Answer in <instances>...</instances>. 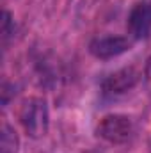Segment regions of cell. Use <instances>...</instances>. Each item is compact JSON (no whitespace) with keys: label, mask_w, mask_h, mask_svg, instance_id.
I'll list each match as a JSON object with an SVG mask.
<instances>
[{"label":"cell","mask_w":151,"mask_h":153,"mask_svg":"<svg viewBox=\"0 0 151 153\" xmlns=\"http://www.w3.org/2000/svg\"><path fill=\"white\" fill-rule=\"evenodd\" d=\"M18 121L30 139L44 137L50 126V112L46 100L41 96H29L21 100L18 109Z\"/></svg>","instance_id":"cell-1"},{"label":"cell","mask_w":151,"mask_h":153,"mask_svg":"<svg viewBox=\"0 0 151 153\" xmlns=\"http://www.w3.org/2000/svg\"><path fill=\"white\" fill-rule=\"evenodd\" d=\"M135 134V123L128 114H107L96 126V135L110 144H124Z\"/></svg>","instance_id":"cell-2"},{"label":"cell","mask_w":151,"mask_h":153,"mask_svg":"<svg viewBox=\"0 0 151 153\" xmlns=\"http://www.w3.org/2000/svg\"><path fill=\"white\" fill-rule=\"evenodd\" d=\"M133 46V39L126 36H98L91 39L89 53L98 61H110L130 52Z\"/></svg>","instance_id":"cell-3"},{"label":"cell","mask_w":151,"mask_h":153,"mask_svg":"<svg viewBox=\"0 0 151 153\" xmlns=\"http://www.w3.org/2000/svg\"><path fill=\"white\" fill-rule=\"evenodd\" d=\"M139 78H141V75L135 68H132V66L121 68L101 80V94L105 98H117V96L132 91L139 84Z\"/></svg>","instance_id":"cell-4"},{"label":"cell","mask_w":151,"mask_h":153,"mask_svg":"<svg viewBox=\"0 0 151 153\" xmlns=\"http://www.w3.org/2000/svg\"><path fill=\"white\" fill-rule=\"evenodd\" d=\"M128 34L133 41L150 38L151 34V4L139 2L132 7L128 20H126Z\"/></svg>","instance_id":"cell-5"},{"label":"cell","mask_w":151,"mask_h":153,"mask_svg":"<svg viewBox=\"0 0 151 153\" xmlns=\"http://www.w3.org/2000/svg\"><path fill=\"white\" fill-rule=\"evenodd\" d=\"M18 135L9 123L2 125V139H0V153H16L18 152Z\"/></svg>","instance_id":"cell-6"},{"label":"cell","mask_w":151,"mask_h":153,"mask_svg":"<svg viewBox=\"0 0 151 153\" xmlns=\"http://www.w3.org/2000/svg\"><path fill=\"white\" fill-rule=\"evenodd\" d=\"M14 30H16L14 18H13V14H11L7 9H4V11H2V30H0L4 48H7L9 43H11V39L14 38Z\"/></svg>","instance_id":"cell-7"},{"label":"cell","mask_w":151,"mask_h":153,"mask_svg":"<svg viewBox=\"0 0 151 153\" xmlns=\"http://www.w3.org/2000/svg\"><path fill=\"white\" fill-rule=\"evenodd\" d=\"M144 78H146L148 85L151 87V55L148 57V61H146V66H144Z\"/></svg>","instance_id":"cell-8"}]
</instances>
